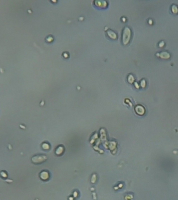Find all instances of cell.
<instances>
[{
	"label": "cell",
	"instance_id": "obj_2",
	"mask_svg": "<svg viewBox=\"0 0 178 200\" xmlns=\"http://www.w3.org/2000/svg\"><path fill=\"white\" fill-rule=\"evenodd\" d=\"M136 113L139 115H142L145 113V109L141 105H137L135 107Z\"/></svg>",
	"mask_w": 178,
	"mask_h": 200
},
{
	"label": "cell",
	"instance_id": "obj_1",
	"mask_svg": "<svg viewBox=\"0 0 178 200\" xmlns=\"http://www.w3.org/2000/svg\"><path fill=\"white\" fill-rule=\"evenodd\" d=\"M131 38V30L130 29L126 27L123 30V34H122V41L124 44L126 45L127 43H128Z\"/></svg>",
	"mask_w": 178,
	"mask_h": 200
}]
</instances>
